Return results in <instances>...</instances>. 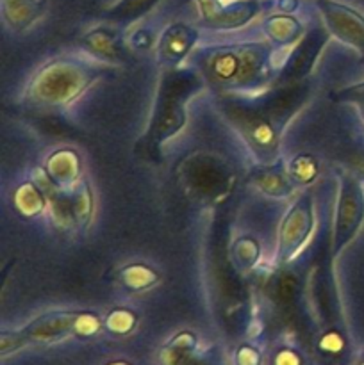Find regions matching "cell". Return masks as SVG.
Returning a JSON list of instances; mask_svg holds the SVG:
<instances>
[{
  "mask_svg": "<svg viewBox=\"0 0 364 365\" xmlns=\"http://www.w3.org/2000/svg\"><path fill=\"white\" fill-rule=\"evenodd\" d=\"M193 86L195 81L189 73H171L164 78L150 123V145L157 148L181 130L186 121L184 100L193 91Z\"/></svg>",
  "mask_w": 364,
  "mask_h": 365,
  "instance_id": "obj_1",
  "label": "cell"
},
{
  "mask_svg": "<svg viewBox=\"0 0 364 365\" xmlns=\"http://www.w3.org/2000/svg\"><path fill=\"white\" fill-rule=\"evenodd\" d=\"M186 185L200 198L213 200L223 196L232 185V173L220 159L207 153H195L182 164Z\"/></svg>",
  "mask_w": 364,
  "mask_h": 365,
  "instance_id": "obj_2",
  "label": "cell"
},
{
  "mask_svg": "<svg viewBox=\"0 0 364 365\" xmlns=\"http://www.w3.org/2000/svg\"><path fill=\"white\" fill-rule=\"evenodd\" d=\"M364 220V189L353 177L341 178L338 212H335L334 255L353 239Z\"/></svg>",
  "mask_w": 364,
  "mask_h": 365,
  "instance_id": "obj_3",
  "label": "cell"
},
{
  "mask_svg": "<svg viewBox=\"0 0 364 365\" xmlns=\"http://www.w3.org/2000/svg\"><path fill=\"white\" fill-rule=\"evenodd\" d=\"M88 73L71 64H54L38 75L32 93L39 102L64 103L77 96L88 82Z\"/></svg>",
  "mask_w": 364,
  "mask_h": 365,
  "instance_id": "obj_4",
  "label": "cell"
},
{
  "mask_svg": "<svg viewBox=\"0 0 364 365\" xmlns=\"http://www.w3.org/2000/svg\"><path fill=\"white\" fill-rule=\"evenodd\" d=\"M263 64V52L259 46H241V48L221 52L211 59V71L223 82L241 84L250 82Z\"/></svg>",
  "mask_w": 364,
  "mask_h": 365,
  "instance_id": "obj_5",
  "label": "cell"
},
{
  "mask_svg": "<svg viewBox=\"0 0 364 365\" xmlns=\"http://www.w3.org/2000/svg\"><path fill=\"white\" fill-rule=\"evenodd\" d=\"M310 228H313L310 198L305 195L293 205L285 220L282 221L280 248H278V255L282 260H288L289 257L295 255L296 250L309 235Z\"/></svg>",
  "mask_w": 364,
  "mask_h": 365,
  "instance_id": "obj_6",
  "label": "cell"
},
{
  "mask_svg": "<svg viewBox=\"0 0 364 365\" xmlns=\"http://www.w3.org/2000/svg\"><path fill=\"white\" fill-rule=\"evenodd\" d=\"M328 14L330 29L339 39L352 45L353 48L364 56V18L355 11L334 6V9L325 11Z\"/></svg>",
  "mask_w": 364,
  "mask_h": 365,
  "instance_id": "obj_7",
  "label": "cell"
},
{
  "mask_svg": "<svg viewBox=\"0 0 364 365\" xmlns=\"http://www.w3.org/2000/svg\"><path fill=\"white\" fill-rule=\"evenodd\" d=\"M196 39V32L186 25H173L164 32L159 45V57L168 64H177L184 59L186 53L193 46Z\"/></svg>",
  "mask_w": 364,
  "mask_h": 365,
  "instance_id": "obj_8",
  "label": "cell"
},
{
  "mask_svg": "<svg viewBox=\"0 0 364 365\" xmlns=\"http://www.w3.org/2000/svg\"><path fill=\"white\" fill-rule=\"evenodd\" d=\"M77 159L75 155H71V152H59V155H54L50 159L49 168L52 171V178L57 180L59 184H66L74 178L75 171H77Z\"/></svg>",
  "mask_w": 364,
  "mask_h": 365,
  "instance_id": "obj_9",
  "label": "cell"
},
{
  "mask_svg": "<svg viewBox=\"0 0 364 365\" xmlns=\"http://www.w3.org/2000/svg\"><path fill=\"white\" fill-rule=\"evenodd\" d=\"M120 278L128 289L138 291V289H146L152 284H156L157 274L146 266H128L121 271Z\"/></svg>",
  "mask_w": 364,
  "mask_h": 365,
  "instance_id": "obj_10",
  "label": "cell"
},
{
  "mask_svg": "<svg viewBox=\"0 0 364 365\" xmlns=\"http://www.w3.org/2000/svg\"><path fill=\"white\" fill-rule=\"evenodd\" d=\"M318 50H320V43L314 41L313 38H310V41H307L305 45L300 46V50L295 53L291 64H289L293 77H300V75L305 73V71L309 70V66L313 64L314 57H316Z\"/></svg>",
  "mask_w": 364,
  "mask_h": 365,
  "instance_id": "obj_11",
  "label": "cell"
},
{
  "mask_svg": "<svg viewBox=\"0 0 364 365\" xmlns=\"http://www.w3.org/2000/svg\"><path fill=\"white\" fill-rule=\"evenodd\" d=\"M86 41L89 43V48L98 52L100 56H106V57H116L118 56V48L114 45L113 38L107 36L106 32H93L86 38Z\"/></svg>",
  "mask_w": 364,
  "mask_h": 365,
  "instance_id": "obj_12",
  "label": "cell"
},
{
  "mask_svg": "<svg viewBox=\"0 0 364 365\" xmlns=\"http://www.w3.org/2000/svg\"><path fill=\"white\" fill-rule=\"evenodd\" d=\"M259 184L261 187L271 196H282L288 195V192L291 191V187H289V184L285 182V178H282V175L273 173V171L263 175V177L259 178Z\"/></svg>",
  "mask_w": 364,
  "mask_h": 365,
  "instance_id": "obj_13",
  "label": "cell"
},
{
  "mask_svg": "<svg viewBox=\"0 0 364 365\" xmlns=\"http://www.w3.org/2000/svg\"><path fill=\"white\" fill-rule=\"evenodd\" d=\"M257 245L253 241H248V239H243V241H238V245L234 246V257L238 259L239 266L243 269H248V267L253 266V262L257 260Z\"/></svg>",
  "mask_w": 364,
  "mask_h": 365,
  "instance_id": "obj_14",
  "label": "cell"
},
{
  "mask_svg": "<svg viewBox=\"0 0 364 365\" xmlns=\"http://www.w3.org/2000/svg\"><path fill=\"white\" fill-rule=\"evenodd\" d=\"M316 164L310 157L307 155H300L293 160L291 164V173L295 177V180L300 182H309L316 177Z\"/></svg>",
  "mask_w": 364,
  "mask_h": 365,
  "instance_id": "obj_15",
  "label": "cell"
},
{
  "mask_svg": "<svg viewBox=\"0 0 364 365\" xmlns=\"http://www.w3.org/2000/svg\"><path fill=\"white\" fill-rule=\"evenodd\" d=\"M335 100H341V102H355L364 106V82L341 89L339 93H335Z\"/></svg>",
  "mask_w": 364,
  "mask_h": 365,
  "instance_id": "obj_16",
  "label": "cell"
},
{
  "mask_svg": "<svg viewBox=\"0 0 364 365\" xmlns=\"http://www.w3.org/2000/svg\"><path fill=\"white\" fill-rule=\"evenodd\" d=\"M296 292V280L289 274H284L277 280V296L284 302L291 299Z\"/></svg>",
  "mask_w": 364,
  "mask_h": 365,
  "instance_id": "obj_17",
  "label": "cell"
},
{
  "mask_svg": "<svg viewBox=\"0 0 364 365\" xmlns=\"http://www.w3.org/2000/svg\"><path fill=\"white\" fill-rule=\"evenodd\" d=\"M360 116H363V120H364V106H363V109H360Z\"/></svg>",
  "mask_w": 364,
  "mask_h": 365,
  "instance_id": "obj_18",
  "label": "cell"
}]
</instances>
